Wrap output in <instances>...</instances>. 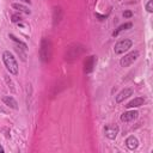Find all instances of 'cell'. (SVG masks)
Instances as JSON below:
<instances>
[{"label": "cell", "mask_w": 153, "mask_h": 153, "mask_svg": "<svg viewBox=\"0 0 153 153\" xmlns=\"http://www.w3.org/2000/svg\"><path fill=\"white\" fill-rule=\"evenodd\" d=\"M2 61H4V65H5L6 69L11 74H13V75L18 74V62H17V60L13 56L12 53H10L8 50H5L2 53Z\"/></svg>", "instance_id": "1"}, {"label": "cell", "mask_w": 153, "mask_h": 153, "mask_svg": "<svg viewBox=\"0 0 153 153\" xmlns=\"http://www.w3.org/2000/svg\"><path fill=\"white\" fill-rule=\"evenodd\" d=\"M51 56V42L48 38H42L39 47V57L43 62H48Z\"/></svg>", "instance_id": "2"}, {"label": "cell", "mask_w": 153, "mask_h": 153, "mask_svg": "<svg viewBox=\"0 0 153 153\" xmlns=\"http://www.w3.org/2000/svg\"><path fill=\"white\" fill-rule=\"evenodd\" d=\"M131 45H133L131 39H128V38L121 39V41H118V42L115 44V48H114L115 54H123L124 51L129 50V48H131Z\"/></svg>", "instance_id": "3"}, {"label": "cell", "mask_w": 153, "mask_h": 153, "mask_svg": "<svg viewBox=\"0 0 153 153\" xmlns=\"http://www.w3.org/2000/svg\"><path fill=\"white\" fill-rule=\"evenodd\" d=\"M137 57H139V51H137V50L130 51V53H128L127 55H124V56L120 60V65H121L122 67H128V66H130L134 61H136Z\"/></svg>", "instance_id": "4"}, {"label": "cell", "mask_w": 153, "mask_h": 153, "mask_svg": "<svg viewBox=\"0 0 153 153\" xmlns=\"http://www.w3.org/2000/svg\"><path fill=\"white\" fill-rule=\"evenodd\" d=\"M118 130H120V128H118L117 124L110 123V124H106L104 127V135L108 139H110V140H115L116 136H117V134H118Z\"/></svg>", "instance_id": "5"}, {"label": "cell", "mask_w": 153, "mask_h": 153, "mask_svg": "<svg viewBox=\"0 0 153 153\" xmlns=\"http://www.w3.org/2000/svg\"><path fill=\"white\" fill-rule=\"evenodd\" d=\"M139 116V112L136 110H130V111H126L121 115V121L122 122H130L134 121L136 117Z\"/></svg>", "instance_id": "6"}, {"label": "cell", "mask_w": 153, "mask_h": 153, "mask_svg": "<svg viewBox=\"0 0 153 153\" xmlns=\"http://www.w3.org/2000/svg\"><path fill=\"white\" fill-rule=\"evenodd\" d=\"M131 94H133V90H131V88H128V87L123 88V90L116 96V103H122L124 99H127V98L130 97Z\"/></svg>", "instance_id": "7"}, {"label": "cell", "mask_w": 153, "mask_h": 153, "mask_svg": "<svg viewBox=\"0 0 153 153\" xmlns=\"http://www.w3.org/2000/svg\"><path fill=\"white\" fill-rule=\"evenodd\" d=\"M2 103H4L6 106H8V108H11V109H13V110H17V109H18V103H17V100H16L13 97H11V96H4V97H2Z\"/></svg>", "instance_id": "8"}, {"label": "cell", "mask_w": 153, "mask_h": 153, "mask_svg": "<svg viewBox=\"0 0 153 153\" xmlns=\"http://www.w3.org/2000/svg\"><path fill=\"white\" fill-rule=\"evenodd\" d=\"M126 146H127L128 149L134 151V149H136L137 146H139V140H137L134 135H130V136H128V137L126 139Z\"/></svg>", "instance_id": "9"}, {"label": "cell", "mask_w": 153, "mask_h": 153, "mask_svg": "<svg viewBox=\"0 0 153 153\" xmlns=\"http://www.w3.org/2000/svg\"><path fill=\"white\" fill-rule=\"evenodd\" d=\"M96 65V56H90L85 61V73H91Z\"/></svg>", "instance_id": "10"}, {"label": "cell", "mask_w": 153, "mask_h": 153, "mask_svg": "<svg viewBox=\"0 0 153 153\" xmlns=\"http://www.w3.org/2000/svg\"><path fill=\"white\" fill-rule=\"evenodd\" d=\"M143 103H145V98H143V97H136V98H134L133 100H130L126 106H127L128 109H130V108H137V106L143 105Z\"/></svg>", "instance_id": "11"}, {"label": "cell", "mask_w": 153, "mask_h": 153, "mask_svg": "<svg viewBox=\"0 0 153 153\" xmlns=\"http://www.w3.org/2000/svg\"><path fill=\"white\" fill-rule=\"evenodd\" d=\"M12 7H13L14 10L19 11V12H23V13H25V14H30V13H31V12H30V10H29L26 6H24L23 4H18V2H14V4H12Z\"/></svg>", "instance_id": "12"}, {"label": "cell", "mask_w": 153, "mask_h": 153, "mask_svg": "<svg viewBox=\"0 0 153 153\" xmlns=\"http://www.w3.org/2000/svg\"><path fill=\"white\" fill-rule=\"evenodd\" d=\"M131 26H133V24H131V23H124V24L120 25V26H118V27L112 32V36H114V37H116L121 31H123V30H128V29H130Z\"/></svg>", "instance_id": "13"}, {"label": "cell", "mask_w": 153, "mask_h": 153, "mask_svg": "<svg viewBox=\"0 0 153 153\" xmlns=\"http://www.w3.org/2000/svg\"><path fill=\"white\" fill-rule=\"evenodd\" d=\"M10 37H11V38H12V39H13L14 42H17V43H18L19 45H22V47H23L24 49H26V44H25V43H23V42H22L20 39H18V38H17V37H16L14 35H12V33H10Z\"/></svg>", "instance_id": "14"}, {"label": "cell", "mask_w": 153, "mask_h": 153, "mask_svg": "<svg viewBox=\"0 0 153 153\" xmlns=\"http://www.w3.org/2000/svg\"><path fill=\"white\" fill-rule=\"evenodd\" d=\"M146 10H147V12H149V13L153 12V0H148V2L146 4Z\"/></svg>", "instance_id": "15"}, {"label": "cell", "mask_w": 153, "mask_h": 153, "mask_svg": "<svg viewBox=\"0 0 153 153\" xmlns=\"http://www.w3.org/2000/svg\"><path fill=\"white\" fill-rule=\"evenodd\" d=\"M16 51L20 55V57H22V60H23V61H25V60H26V59H25V57H26V54H25V53H23V51H22V49H20L19 47H16Z\"/></svg>", "instance_id": "16"}, {"label": "cell", "mask_w": 153, "mask_h": 153, "mask_svg": "<svg viewBox=\"0 0 153 153\" xmlns=\"http://www.w3.org/2000/svg\"><path fill=\"white\" fill-rule=\"evenodd\" d=\"M20 20H22V17H20L19 14H13V16H12V22H13V23H18V24H19Z\"/></svg>", "instance_id": "17"}, {"label": "cell", "mask_w": 153, "mask_h": 153, "mask_svg": "<svg viewBox=\"0 0 153 153\" xmlns=\"http://www.w3.org/2000/svg\"><path fill=\"white\" fill-rule=\"evenodd\" d=\"M123 16H124V18H130L133 16V13L130 11H126V12H123Z\"/></svg>", "instance_id": "18"}, {"label": "cell", "mask_w": 153, "mask_h": 153, "mask_svg": "<svg viewBox=\"0 0 153 153\" xmlns=\"http://www.w3.org/2000/svg\"><path fill=\"white\" fill-rule=\"evenodd\" d=\"M20 1H23V2H25V4H31L30 0H20Z\"/></svg>", "instance_id": "19"}, {"label": "cell", "mask_w": 153, "mask_h": 153, "mask_svg": "<svg viewBox=\"0 0 153 153\" xmlns=\"http://www.w3.org/2000/svg\"><path fill=\"white\" fill-rule=\"evenodd\" d=\"M4 152H5V149H4V147L0 145V153H4Z\"/></svg>", "instance_id": "20"}]
</instances>
